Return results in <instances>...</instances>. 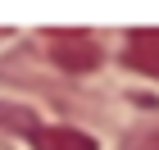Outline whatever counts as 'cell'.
Here are the masks:
<instances>
[{"label": "cell", "mask_w": 159, "mask_h": 150, "mask_svg": "<svg viewBox=\"0 0 159 150\" xmlns=\"http://www.w3.org/2000/svg\"><path fill=\"white\" fill-rule=\"evenodd\" d=\"M27 146L32 150H96V137H86L82 127H32Z\"/></svg>", "instance_id": "3"}, {"label": "cell", "mask_w": 159, "mask_h": 150, "mask_svg": "<svg viewBox=\"0 0 159 150\" xmlns=\"http://www.w3.org/2000/svg\"><path fill=\"white\" fill-rule=\"evenodd\" d=\"M132 150H159V127L155 132H141V137L132 141Z\"/></svg>", "instance_id": "4"}, {"label": "cell", "mask_w": 159, "mask_h": 150, "mask_svg": "<svg viewBox=\"0 0 159 150\" xmlns=\"http://www.w3.org/2000/svg\"><path fill=\"white\" fill-rule=\"evenodd\" d=\"M123 64L146 77H159V27H136L123 41Z\"/></svg>", "instance_id": "2"}, {"label": "cell", "mask_w": 159, "mask_h": 150, "mask_svg": "<svg viewBox=\"0 0 159 150\" xmlns=\"http://www.w3.org/2000/svg\"><path fill=\"white\" fill-rule=\"evenodd\" d=\"M46 50H50V59L59 64L64 73H96L100 59H105L100 41L86 37V32H50V37H46Z\"/></svg>", "instance_id": "1"}, {"label": "cell", "mask_w": 159, "mask_h": 150, "mask_svg": "<svg viewBox=\"0 0 159 150\" xmlns=\"http://www.w3.org/2000/svg\"><path fill=\"white\" fill-rule=\"evenodd\" d=\"M0 41H5V27H0Z\"/></svg>", "instance_id": "5"}]
</instances>
